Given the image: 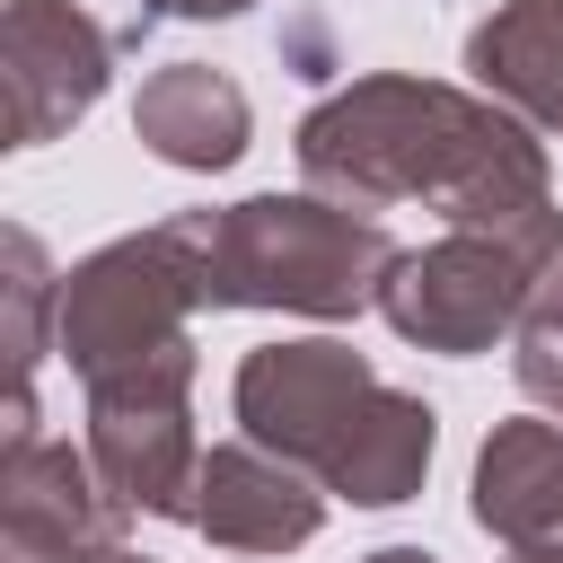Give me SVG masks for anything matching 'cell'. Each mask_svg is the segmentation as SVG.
Returning a JSON list of instances; mask_svg holds the SVG:
<instances>
[{"mask_svg": "<svg viewBox=\"0 0 563 563\" xmlns=\"http://www.w3.org/2000/svg\"><path fill=\"white\" fill-rule=\"evenodd\" d=\"M114 70V35L70 9V0H9L0 9V106H9V150H35L70 132Z\"/></svg>", "mask_w": 563, "mask_h": 563, "instance_id": "7", "label": "cell"}, {"mask_svg": "<svg viewBox=\"0 0 563 563\" xmlns=\"http://www.w3.org/2000/svg\"><path fill=\"white\" fill-rule=\"evenodd\" d=\"M0 255H9V361H18V387H35V352H44L35 317H44V308H62V282L44 273V246H35L26 229H9V238H0Z\"/></svg>", "mask_w": 563, "mask_h": 563, "instance_id": "13", "label": "cell"}, {"mask_svg": "<svg viewBox=\"0 0 563 563\" xmlns=\"http://www.w3.org/2000/svg\"><path fill=\"white\" fill-rule=\"evenodd\" d=\"M202 308H290V317H361L396 273V238L325 194H246L229 211H176Z\"/></svg>", "mask_w": 563, "mask_h": 563, "instance_id": "3", "label": "cell"}, {"mask_svg": "<svg viewBox=\"0 0 563 563\" xmlns=\"http://www.w3.org/2000/svg\"><path fill=\"white\" fill-rule=\"evenodd\" d=\"M229 405L255 449L290 457L299 475H317L325 493H343L361 510L413 501L431 475V449H440V413L422 396L387 387L352 343H325V334L246 352L229 378Z\"/></svg>", "mask_w": 563, "mask_h": 563, "instance_id": "2", "label": "cell"}, {"mask_svg": "<svg viewBox=\"0 0 563 563\" xmlns=\"http://www.w3.org/2000/svg\"><path fill=\"white\" fill-rule=\"evenodd\" d=\"M238 9H255V0H141V26L150 18H238Z\"/></svg>", "mask_w": 563, "mask_h": 563, "instance_id": "14", "label": "cell"}, {"mask_svg": "<svg viewBox=\"0 0 563 563\" xmlns=\"http://www.w3.org/2000/svg\"><path fill=\"white\" fill-rule=\"evenodd\" d=\"M378 317L422 352H493L501 334L563 317V211H528L510 229H449L396 255Z\"/></svg>", "mask_w": 563, "mask_h": 563, "instance_id": "4", "label": "cell"}, {"mask_svg": "<svg viewBox=\"0 0 563 563\" xmlns=\"http://www.w3.org/2000/svg\"><path fill=\"white\" fill-rule=\"evenodd\" d=\"M554 563H563V545H554Z\"/></svg>", "mask_w": 563, "mask_h": 563, "instance_id": "18", "label": "cell"}, {"mask_svg": "<svg viewBox=\"0 0 563 563\" xmlns=\"http://www.w3.org/2000/svg\"><path fill=\"white\" fill-rule=\"evenodd\" d=\"M510 563H554V554H510Z\"/></svg>", "mask_w": 563, "mask_h": 563, "instance_id": "17", "label": "cell"}, {"mask_svg": "<svg viewBox=\"0 0 563 563\" xmlns=\"http://www.w3.org/2000/svg\"><path fill=\"white\" fill-rule=\"evenodd\" d=\"M299 176L325 202L352 211H387V202H431L449 229H510L528 211H545V150L537 132L493 106L484 88H449V79H352L325 106H308L299 123Z\"/></svg>", "mask_w": 563, "mask_h": 563, "instance_id": "1", "label": "cell"}, {"mask_svg": "<svg viewBox=\"0 0 563 563\" xmlns=\"http://www.w3.org/2000/svg\"><path fill=\"white\" fill-rule=\"evenodd\" d=\"M194 528L229 554H290L325 528V484L255 440H220V449H202Z\"/></svg>", "mask_w": 563, "mask_h": 563, "instance_id": "9", "label": "cell"}, {"mask_svg": "<svg viewBox=\"0 0 563 563\" xmlns=\"http://www.w3.org/2000/svg\"><path fill=\"white\" fill-rule=\"evenodd\" d=\"M88 563H150V554H132V545H123V537H114V545H97V554H88Z\"/></svg>", "mask_w": 563, "mask_h": 563, "instance_id": "15", "label": "cell"}, {"mask_svg": "<svg viewBox=\"0 0 563 563\" xmlns=\"http://www.w3.org/2000/svg\"><path fill=\"white\" fill-rule=\"evenodd\" d=\"M466 79L528 132H563V0H501L466 35Z\"/></svg>", "mask_w": 563, "mask_h": 563, "instance_id": "11", "label": "cell"}, {"mask_svg": "<svg viewBox=\"0 0 563 563\" xmlns=\"http://www.w3.org/2000/svg\"><path fill=\"white\" fill-rule=\"evenodd\" d=\"M132 132H141L167 167L211 176V167H229V158L246 150V88H238L229 70H211V62H167V70L141 79Z\"/></svg>", "mask_w": 563, "mask_h": 563, "instance_id": "12", "label": "cell"}, {"mask_svg": "<svg viewBox=\"0 0 563 563\" xmlns=\"http://www.w3.org/2000/svg\"><path fill=\"white\" fill-rule=\"evenodd\" d=\"M88 457L123 519H185L194 528V484H202V440H194V352H167L132 378L88 387Z\"/></svg>", "mask_w": 563, "mask_h": 563, "instance_id": "6", "label": "cell"}, {"mask_svg": "<svg viewBox=\"0 0 563 563\" xmlns=\"http://www.w3.org/2000/svg\"><path fill=\"white\" fill-rule=\"evenodd\" d=\"M369 563H440V554H422V545H387V554H369Z\"/></svg>", "mask_w": 563, "mask_h": 563, "instance_id": "16", "label": "cell"}, {"mask_svg": "<svg viewBox=\"0 0 563 563\" xmlns=\"http://www.w3.org/2000/svg\"><path fill=\"white\" fill-rule=\"evenodd\" d=\"M475 528L501 537L510 554L563 545V422L554 413L493 422V440L475 449Z\"/></svg>", "mask_w": 563, "mask_h": 563, "instance_id": "10", "label": "cell"}, {"mask_svg": "<svg viewBox=\"0 0 563 563\" xmlns=\"http://www.w3.org/2000/svg\"><path fill=\"white\" fill-rule=\"evenodd\" d=\"M123 537V501L70 440L0 449V563H88Z\"/></svg>", "mask_w": 563, "mask_h": 563, "instance_id": "8", "label": "cell"}, {"mask_svg": "<svg viewBox=\"0 0 563 563\" xmlns=\"http://www.w3.org/2000/svg\"><path fill=\"white\" fill-rule=\"evenodd\" d=\"M194 317H202V273H194L185 220H158V229L114 238L62 273L53 343L70 352L79 387H106V378H132L167 352H194V334H185Z\"/></svg>", "mask_w": 563, "mask_h": 563, "instance_id": "5", "label": "cell"}]
</instances>
